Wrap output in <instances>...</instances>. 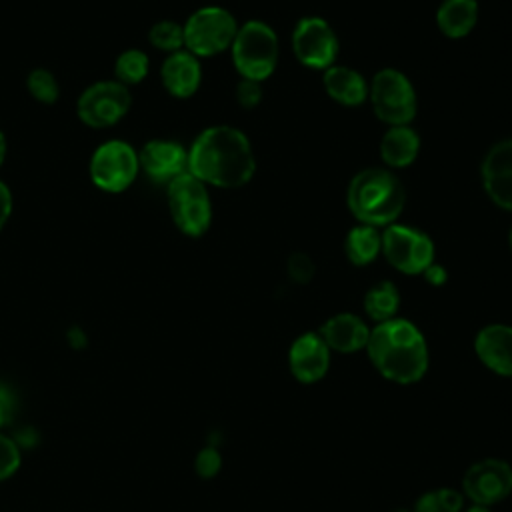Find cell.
<instances>
[{
  "instance_id": "83f0119b",
  "label": "cell",
  "mask_w": 512,
  "mask_h": 512,
  "mask_svg": "<svg viewBox=\"0 0 512 512\" xmlns=\"http://www.w3.org/2000/svg\"><path fill=\"white\" fill-rule=\"evenodd\" d=\"M20 466V450L18 446L0 434V480L12 476Z\"/></svg>"
},
{
  "instance_id": "277c9868",
  "label": "cell",
  "mask_w": 512,
  "mask_h": 512,
  "mask_svg": "<svg viewBox=\"0 0 512 512\" xmlns=\"http://www.w3.org/2000/svg\"><path fill=\"white\" fill-rule=\"evenodd\" d=\"M232 60L246 80L268 78L278 62V40L274 30L258 20L246 22L232 42Z\"/></svg>"
},
{
  "instance_id": "ba28073f",
  "label": "cell",
  "mask_w": 512,
  "mask_h": 512,
  "mask_svg": "<svg viewBox=\"0 0 512 512\" xmlns=\"http://www.w3.org/2000/svg\"><path fill=\"white\" fill-rule=\"evenodd\" d=\"M130 104L132 94L128 86L118 80H98L80 94L76 114L90 128H108L126 116Z\"/></svg>"
},
{
  "instance_id": "836d02e7",
  "label": "cell",
  "mask_w": 512,
  "mask_h": 512,
  "mask_svg": "<svg viewBox=\"0 0 512 512\" xmlns=\"http://www.w3.org/2000/svg\"><path fill=\"white\" fill-rule=\"evenodd\" d=\"M6 150H8V144H6V136H4V132L0 130V166L4 164V158H6Z\"/></svg>"
},
{
  "instance_id": "6da1fadb",
  "label": "cell",
  "mask_w": 512,
  "mask_h": 512,
  "mask_svg": "<svg viewBox=\"0 0 512 512\" xmlns=\"http://www.w3.org/2000/svg\"><path fill=\"white\" fill-rule=\"evenodd\" d=\"M254 168L256 162L248 138L232 126L206 128L188 150V172L218 188L246 184Z\"/></svg>"
},
{
  "instance_id": "4fadbf2b",
  "label": "cell",
  "mask_w": 512,
  "mask_h": 512,
  "mask_svg": "<svg viewBox=\"0 0 512 512\" xmlns=\"http://www.w3.org/2000/svg\"><path fill=\"white\" fill-rule=\"evenodd\" d=\"M140 168L158 184H168L188 172V152L174 140H148L138 152Z\"/></svg>"
},
{
  "instance_id": "3957f363",
  "label": "cell",
  "mask_w": 512,
  "mask_h": 512,
  "mask_svg": "<svg viewBox=\"0 0 512 512\" xmlns=\"http://www.w3.org/2000/svg\"><path fill=\"white\" fill-rule=\"evenodd\" d=\"M404 200L406 194L398 178L382 168L358 172L348 186V206L368 226L392 222L402 212Z\"/></svg>"
},
{
  "instance_id": "e575fe53",
  "label": "cell",
  "mask_w": 512,
  "mask_h": 512,
  "mask_svg": "<svg viewBox=\"0 0 512 512\" xmlns=\"http://www.w3.org/2000/svg\"><path fill=\"white\" fill-rule=\"evenodd\" d=\"M6 414H8V410H6V402L0 398V426L4 424V420H6Z\"/></svg>"
},
{
  "instance_id": "4dcf8cb0",
  "label": "cell",
  "mask_w": 512,
  "mask_h": 512,
  "mask_svg": "<svg viewBox=\"0 0 512 512\" xmlns=\"http://www.w3.org/2000/svg\"><path fill=\"white\" fill-rule=\"evenodd\" d=\"M236 98H238L240 106L254 108L260 102V98H262V88H260V84L256 80H246L244 78L238 84V88H236Z\"/></svg>"
},
{
  "instance_id": "484cf974",
  "label": "cell",
  "mask_w": 512,
  "mask_h": 512,
  "mask_svg": "<svg viewBox=\"0 0 512 512\" xmlns=\"http://www.w3.org/2000/svg\"><path fill=\"white\" fill-rule=\"evenodd\" d=\"M150 44L164 52H178L184 46V26L174 20H160L148 32Z\"/></svg>"
},
{
  "instance_id": "5b68a950",
  "label": "cell",
  "mask_w": 512,
  "mask_h": 512,
  "mask_svg": "<svg viewBox=\"0 0 512 512\" xmlns=\"http://www.w3.org/2000/svg\"><path fill=\"white\" fill-rule=\"evenodd\" d=\"M168 208L174 224L186 236H202L212 220V206L206 184L184 172L168 182Z\"/></svg>"
},
{
  "instance_id": "f1b7e54d",
  "label": "cell",
  "mask_w": 512,
  "mask_h": 512,
  "mask_svg": "<svg viewBox=\"0 0 512 512\" xmlns=\"http://www.w3.org/2000/svg\"><path fill=\"white\" fill-rule=\"evenodd\" d=\"M288 276L296 282V284H306L312 280L314 276V262L302 254V252H294L288 260Z\"/></svg>"
},
{
  "instance_id": "d590c367",
  "label": "cell",
  "mask_w": 512,
  "mask_h": 512,
  "mask_svg": "<svg viewBox=\"0 0 512 512\" xmlns=\"http://www.w3.org/2000/svg\"><path fill=\"white\" fill-rule=\"evenodd\" d=\"M466 512H490L486 506H478V504H472Z\"/></svg>"
},
{
  "instance_id": "4316f807",
  "label": "cell",
  "mask_w": 512,
  "mask_h": 512,
  "mask_svg": "<svg viewBox=\"0 0 512 512\" xmlns=\"http://www.w3.org/2000/svg\"><path fill=\"white\" fill-rule=\"evenodd\" d=\"M28 92L42 104H54L60 96V86L56 76L46 68H34L26 76Z\"/></svg>"
},
{
  "instance_id": "5bb4252c",
  "label": "cell",
  "mask_w": 512,
  "mask_h": 512,
  "mask_svg": "<svg viewBox=\"0 0 512 512\" xmlns=\"http://www.w3.org/2000/svg\"><path fill=\"white\" fill-rule=\"evenodd\" d=\"M288 366L292 376L302 384H314L330 368V348L320 334L306 332L298 336L288 350Z\"/></svg>"
},
{
  "instance_id": "44dd1931",
  "label": "cell",
  "mask_w": 512,
  "mask_h": 512,
  "mask_svg": "<svg viewBox=\"0 0 512 512\" xmlns=\"http://www.w3.org/2000/svg\"><path fill=\"white\" fill-rule=\"evenodd\" d=\"M418 146L420 140L414 130H410L408 126H392L382 138L380 152L388 166L402 168L416 158Z\"/></svg>"
},
{
  "instance_id": "7402d4cb",
  "label": "cell",
  "mask_w": 512,
  "mask_h": 512,
  "mask_svg": "<svg viewBox=\"0 0 512 512\" xmlns=\"http://www.w3.org/2000/svg\"><path fill=\"white\" fill-rule=\"evenodd\" d=\"M380 246H382V238L378 236L374 226H368V224L352 228L344 242L346 256L356 266H364V264L372 262L376 258Z\"/></svg>"
},
{
  "instance_id": "52a82bcc",
  "label": "cell",
  "mask_w": 512,
  "mask_h": 512,
  "mask_svg": "<svg viewBox=\"0 0 512 512\" xmlns=\"http://www.w3.org/2000/svg\"><path fill=\"white\" fill-rule=\"evenodd\" d=\"M234 16L220 6L196 10L184 24V46L198 56H214L226 50L236 38Z\"/></svg>"
},
{
  "instance_id": "9a60e30c",
  "label": "cell",
  "mask_w": 512,
  "mask_h": 512,
  "mask_svg": "<svg viewBox=\"0 0 512 512\" xmlns=\"http://www.w3.org/2000/svg\"><path fill=\"white\" fill-rule=\"evenodd\" d=\"M482 182L498 206L512 210V140L490 148L482 162Z\"/></svg>"
},
{
  "instance_id": "d6986e66",
  "label": "cell",
  "mask_w": 512,
  "mask_h": 512,
  "mask_svg": "<svg viewBox=\"0 0 512 512\" xmlns=\"http://www.w3.org/2000/svg\"><path fill=\"white\" fill-rule=\"evenodd\" d=\"M324 88L326 92L344 106H356L364 102L368 88L364 78L346 66H330L324 72Z\"/></svg>"
},
{
  "instance_id": "ac0fdd59",
  "label": "cell",
  "mask_w": 512,
  "mask_h": 512,
  "mask_svg": "<svg viewBox=\"0 0 512 512\" xmlns=\"http://www.w3.org/2000/svg\"><path fill=\"white\" fill-rule=\"evenodd\" d=\"M318 334L330 350H336L342 354H352V352H358L360 348H366L370 330L358 316L342 312V314L328 318L320 326Z\"/></svg>"
},
{
  "instance_id": "ffe728a7",
  "label": "cell",
  "mask_w": 512,
  "mask_h": 512,
  "mask_svg": "<svg viewBox=\"0 0 512 512\" xmlns=\"http://www.w3.org/2000/svg\"><path fill=\"white\" fill-rule=\"evenodd\" d=\"M476 16H478L476 0H446L436 14V22L446 36L460 38L474 28Z\"/></svg>"
},
{
  "instance_id": "f546056e",
  "label": "cell",
  "mask_w": 512,
  "mask_h": 512,
  "mask_svg": "<svg viewBox=\"0 0 512 512\" xmlns=\"http://www.w3.org/2000/svg\"><path fill=\"white\" fill-rule=\"evenodd\" d=\"M220 464H222L220 452L216 448H212V446L202 448L198 452V456H196V472L202 478H212L220 470Z\"/></svg>"
},
{
  "instance_id": "d4e9b609",
  "label": "cell",
  "mask_w": 512,
  "mask_h": 512,
  "mask_svg": "<svg viewBox=\"0 0 512 512\" xmlns=\"http://www.w3.org/2000/svg\"><path fill=\"white\" fill-rule=\"evenodd\" d=\"M464 506V494L454 488H434L424 492L412 512H460Z\"/></svg>"
},
{
  "instance_id": "8992f818",
  "label": "cell",
  "mask_w": 512,
  "mask_h": 512,
  "mask_svg": "<svg viewBox=\"0 0 512 512\" xmlns=\"http://www.w3.org/2000/svg\"><path fill=\"white\" fill-rule=\"evenodd\" d=\"M140 170L138 152L124 140L102 142L88 164L90 180L96 188L118 194L130 188Z\"/></svg>"
},
{
  "instance_id": "8fae6325",
  "label": "cell",
  "mask_w": 512,
  "mask_h": 512,
  "mask_svg": "<svg viewBox=\"0 0 512 512\" xmlns=\"http://www.w3.org/2000/svg\"><path fill=\"white\" fill-rule=\"evenodd\" d=\"M462 492L478 506L502 502L512 492V466L500 458L474 462L462 478Z\"/></svg>"
},
{
  "instance_id": "cb8c5ba5",
  "label": "cell",
  "mask_w": 512,
  "mask_h": 512,
  "mask_svg": "<svg viewBox=\"0 0 512 512\" xmlns=\"http://www.w3.org/2000/svg\"><path fill=\"white\" fill-rule=\"evenodd\" d=\"M148 68H150L148 56L142 50H138V48L124 50L116 58V64H114L116 80L120 84H124V86H132V84L142 82L146 78V74H148Z\"/></svg>"
},
{
  "instance_id": "1f68e13d",
  "label": "cell",
  "mask_w": 512,
  "mask_h": 512,
  "mask_svg": "<svg viewBox=\"0 0 512 512\" xmlns=\"http://www.w3.org/2000/svg\"><path fill=\"white\" fill-rule=\"evenodd\" d=\"M12 214V192L10 188L0 180V232L6 226L8 218Z\"/></svg>"
},
{
  "instance_id": "2e32d148",
  "label": "cell",
  "mask_w": 512,
  "mask_h": 512,
  "mask_svg": "<svg viewBox=\"0 0 512 512\" xmlns=\"http://www.w3.org/2000/svg\"><path fill=\"white\" fill-rule=\"evenodd\" d=\"M474 350L480 362L500 374L512 378V326L488 324L474 340Z\"/></svg>"
},
{
  "instance_id": "7a4b0ae2",
  "label": "cell",
  "mask_w": 512,
  "mask_h": 512,
  "mask_svg": "<svg viewBox=\"0 0 512 512\" xmlns=\"http://www.w3.org/2000/svg\"><path fill=\"white\" fill-rule=\"evenodd\" d=\"M368 356L374 368L396 384H414L428 370V346L408 320L392 318L370 330Z\"/></svg>"
},
{
  "instance_id": "d6a6232c",
  "label": "cell",
  "mask_w": 512,
  "mask_h": 512,
  "mask_svg": "<svg viewBox=\"0 0 512 512\" xmlns=\"http://www.w3.org/2000/svg\"><path fill=\"white\" fill-rule=\"evenodd\" d=\"M424 278L430 282V284H434V286H440V284H444L446 282V270L440 266V264H430L424 272Z\"/></svg>"
},
{
  "instance_id": "8d00e7d4",
  "label": "cell",
  "mask_w": 512,
  "mask_h": 512,
  "mask_svg": "<svg viewBox=\"0 0 512 512\" xmlns=\"http://www.w3.org/2000/svg\"><path fill=\"white\" fill-rule=\"evenodd\" d=\"M510 246H512V230H510Z\"/></svg>"
},
{
  "instance_id": "7c38bea8",
  "label": "cell",
  "mask_w": 512,
  "mask_h": 512,
  "mask_svg": "<svg viewBox=\"0 0 512 512\" xmlns=\"http://www.w3.org/2000/svg\"><path fill=\"white\" fill-rule=\"evenodd\" d=\"M292 48L302 64L312 68H330L338 54V40L328 22L310 16L296 24L292 34Z\"/></svg>"
},
{
  "instance_id": "e0dca14e",
  "label": "cell",
  "mask_w": 512,
  "mask_h": 512,
  "mask_svg": "<svg viewBox=\"0 0 512 512\" xmlns=\"http://www.w3.org/2000/svg\"><path fill=\"white\" fill-rule=\"evenodd\" d=\"M160 78L164 88L176 98L192 96L202 80V70L198 58L188 50L172 52L160 70Z\"/></svg>"
},
{
  "instance_id": "603a6c76",
  "label": "cell",
  "mask_w": 512,
  "mask_h": 512,
  "mask_svg": "<svg viewBox=\"0 0 512 512\" xmlns=\"http://www.w3.org/2000/svg\"><path fill=\"white\" fill-rule=\"evenodd\" d=\"M398 304H400V296L392 282H380L372 286L364 296V310L378 324L392 320L398 310Z\"/></svg>"
},
{
  "instance_id": "9c48e42d",
  "label": "cell",
  "mask_w": 512,
  "mask_h": 512,
  "mask_svg": "<svg viewBox=\"0 0 512 512\" xmlns=\"http://www.w3.org/2000/svg\"><path fill=\"white\" fill-rule=\"evenodd\" d=\"M370 98L376 116L392 126H406L416 114L414 88L398 70H380L372 80Z\"/></svg>"
},
{
  "instance_id": "30bf717a",
  "label": "cell",
  "mask_w": 512,
  "mask_h": 512,
  "mask_svg": "<svg viewBox=\"0 0 512 512\" xmlns=\"http://www.w3.org/2000/svg\"><path fill=\"white\" fill-rule=\"evenodd\" d=\"M382 250L388 262L404 274H422L434 260L432 240L414 228L398 224L386 228Z\"/></svg>"
}]
</instances>
